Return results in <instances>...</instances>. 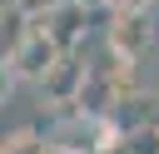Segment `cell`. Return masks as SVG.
Segmentation results:
<instances>
[{"label":"cell","instance_id":"7","mask_svg":"<svg viewBox=\"0 0 159 154\" xmlns=\"http://www.w3.org/2000/svg\"><path fill=\"white\" fill-rule=\"evenodd\" d=\"M0 154H55V144H50V134H45V129L20 124V129H10V134L0 139Z\"/></svg>","mask_w":159,"mask_h":154},{"label":"cell","instance_id":"12","mask_svg":"<svg viewBox=\"0 0 159 154\" xmlns=\"http://www.w3.org/2000/svg\"><path fill=\"white\" fill-rule=\"evenodd\" d=\"M149 129L159 134V89H154V114H149Z\"/></svg>","mask_w":159,"mask_h":154},{"label":"cell","instance_id":"6","mask_svg":"<svg viewBox=\"0 0 159 154\" xmlns=\"http://www.w3.org/2000/svg\"><path fill=\"white\" fill-rule=\"evenodd\" d=\"M35 25H30V15L15 5V0H5L0 5V65H10L15 60V50L25 45V35H30Z\"/></svg>","mask_w":159,"mask_h":154},{"label":"cell","instance_id":"3","mask_svg":"<svg viewBox=\"0 0 159 154\" xmlns=\"http://www.w3.org/2000/svg\"><path fill=\"white\" fill-rule=\"evenodd\" d=\"M154 20H149V10H134V15H109V30H104V50L109 55H119V60H129V65H139L149 50H154Z\"/></svg>","mask_w":159,"mask_h":154},{"label":"cell","instance_id":"1","mask_svg":"<svg viewBox=\"0 0 159 154\" xmlns=\"http://www.w3.org/2000/svg\"><path fill=\"white\" fill-rule=\"evenodd\" d=\"M119 129L104 114H84V109H60L50 124V144L55 154H114L119 149Z\"/></svg>","mask_w":159,"mask_h":154},{"label":"cell","instance_id":"5","mask_svg":"<svg viewBox=\"0 0 159 154\" xmlns=\"http://www.w3.org/2000/svg\"><path fill=\"white\" fill-rule=\"evenodd\" d=\"M60 60V50H55V40L45 35V30H30L25 35V45L15 50V60H10V75L15 79H30V84H40L45 75H50V65Z\"/></svg>","mask_w":159,"mask_h":154},{"label":"cell","instance_id":"10","mask_svg":"<svg viewBox=\"0 0 159 154\" xmlns=\"http://www.w3.org/2000/svg\"><path fill=\"white\" fill-rule=\"evenodd\" d=\"M15 5H20V10L30 15V25H35V20H45V15H50V10L60 5V0H15Z\"/></svg>","mask_w":159,"mask_h":154},{"label":"cell","instance_id":"8","mask_svg":"<svg viewBox=\"0 0 159 154\" xmlns=\"http://www.w3.org/2000/svg\"><path fill=\"white\" fill-rule=\"evenodd\" d=\"M114 154H159V134H154V129H139V134H124Z\"/></svg>","mask_w":159,"mask_h":154},{"label":"cell","instance_id":"9","mask_svg":"<svg viewBox=\"0 0 159 154\" xmlns=\"http://www.w3.org/2000/svg\"><path fill=\"white\" fill-rule=\"evenodd\" d=\"M109 15H134V10H154L159 0H99Z\"/></svg>","mask_w":159,"mask_h":154},{"label":"cell","instance_id":"11","mask_svg":"<svg viewBox=\"0 0 159 154\" xmlns=\"http://www.w3.org/2000/svg\"><path fill=\"white\" fill-rule=\"evenodd\" d=\"M10 89H15V75H10V65H0V104L10 99Z\"/></svg>","mask_w":159,"mask_h":154},{"label":"cell","instance_id":"4","mask_svg":"<svg viewBox=\"0 0 159 154\" xmlns=\"http://www.w3.org/2000/svg\"><path fill=\"white\" fill-rule=\"evenodd\" d=\"M84 79H89V60H84V55H60V60L50 65V75L40 79V94H45V104H55V109H75Z\"/></svg>","mask_w":159,"mask_h":154},{"label":"cell","instance_id":"2","mask_svg":"<svg viewBox=\"0 0 159 154\" xmlns=\"http://www.w3.org/2000/svg\"><path fill=\"white\" fill-rule=\"evenodd\" d=\"M35 30H45L60 55H84V40H89V0H60L45 20H35Z\"/></svg>","mask_w":159,"mask_h":154}]
</instances>
